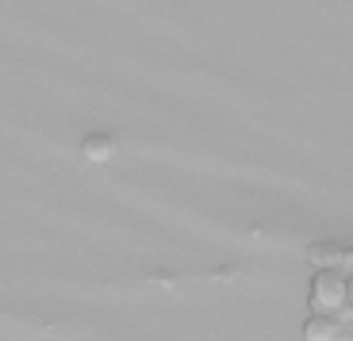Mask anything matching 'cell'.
<instances>
[{
    "instance_id": "2",
    "label": "cell",
    "mask_w": 353,
    "mask_h": 341,
    "mask_svg": "<svg viewBox=\"0 0 353 341\" xmlns=\"http://www.w3.org/2000/svg\"><path fill=\"white\" fill-rule=\"evenodd\" d=\"M307 261L315 272H342V276H353V249L342 242H319L307 249Z\"/></svg>"
},
{
    "instance_id": "1",
    "label": "cell",
    "mask_w": 353,
    "mask_h": 341,
    "mask_svg": "<svg viewBox=\"0 0 353 341\" xmlns=\"http://www.w3.org/2000/svg\"><path fill=\"white\" fill-rule=\"evenodd\" d=\"M311 315L315 318H334L353 303V276L342 272H315L311 280Z\"/></svg>"
},
{
    "instance_id": "3",
    "label": "cell",
    "mask_w": 353,
    "mask_h": 341,
    "mask_svg": "<svg viewBox=\"0 0 353 341\" xmlns=\"http://www.w3.org/2000/svg\"><path fill=\"white\" fill-rule=\"evenodd\" d=\"M115 154V142L108 138V134H92V138H85V158L88 161H108Z\"/></svg>"
},
{
    "instance_id": "4",
    "label": "cell",
    "mask_w": 353,
    "mask_h": 341,
    "mask_svg": "<svg viewBox=\"0 0 353 341\" xmlns=\"http://www.w3.org/2000/svg\"><path fill=\"white\" fill-rule=\"evenodd\" d=\"M334 322H338V326H342V330H353V303H350V307H345L342 315H334Z\"/></svg>"
}]
</instances>
